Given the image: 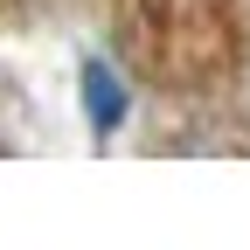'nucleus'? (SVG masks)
Listing matches in <instances>:
<instances>
[{
    "label": "nucleus",
    "mask_w": 250,
    "mask_h": 250,
    "mask_svg": "<svg viewBox=\"0 0 250 250\" xmlns=\"http://www.w3.org/2000/svg\"><path fill=\"white\" fill-rule=\"evenodd\" d=\"M77 104H83V125L98 139H111L125 118H132V90H125V77L111 70L104 56H83V70H77Z\"/></svg>",
    "instance_id": "obj_1"
}]
</instances>
